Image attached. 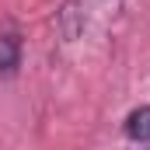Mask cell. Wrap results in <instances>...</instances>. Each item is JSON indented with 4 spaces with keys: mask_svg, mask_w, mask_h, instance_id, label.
<instances>
[{
    "mask_svg": "<svg viewBox=\"0 0 150 150\" xmlns=\"http://www.w3.org/2000/svg\"><path fill=\"white\" fill-rule=\"evenodd\" d=\"M21 52H25L21 35H18L14 28H4V32H0V77H11L21 67Z\"/></svg>",
    "mask_w": 150,
    "mask_h": 150,
    "instance_id": "6da1fadb",
    "label": "cell"
},
{
    "mask_svg": "<svg viewBox=\"0 0 150 150\" xmlns=\"http://www.w3.org/2000/svg\"><path fill=\"white\" fill-rule=\"evenodd\" d=\"M126 136L133 143H150V105L129 112V119H126Z\"/></svg>",
    "mask_w": 150,
    "mask_h": 150,
    "instance_id": "7a4b0ae2",
    "label": "cell"
}]
</instances>
